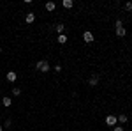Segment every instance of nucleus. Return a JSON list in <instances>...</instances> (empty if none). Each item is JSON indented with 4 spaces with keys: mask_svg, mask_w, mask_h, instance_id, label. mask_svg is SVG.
Returning a JSON list of instances; mask_svg holds the SVG:
<instances>
[{
    "mask_svg": "<svg viewBox=\"0 0 132 131\" xmlns=\"http://www.w3.org/2000/svg\"><path fill=\"white\" fill-rule=\"evenodd\" d=\"M37 69L42 71V73H48V71H50V62L48 60H39L37 62Z\"/></svg>",
    "mask_w": 132,
    "mask_h": 131,
    "instance_id": "nucleus-1",
    "label": "nucleus"
},
{
    "mask_svg": "<svg viewBox=\"0 0 132 131\" xmlns=\"http://www.w3.org/2000/svg\"><path fill=\"white\" fill-rule=\"evenodd\" d=\"M116 122H118L116 115H108V117H106V124H108V126H113V128H114Z\"/></svg>",
    "mask_w": 132,
    "mask_h": 131,
    "instance_id": "nucleus-2",
    "label": "nucleus"
},
{
    "mask_svg": "<svg viewBox=\"0 0 132 131\" xmlns=\"http://www.w3.org/2000/svg\"><path fill=\"white\" fill-rule=\"evenodd\" d=\"M16 78H18L16 71H9V73H7V80H9L11 83H14V81H16Z\"/></svg>",
    "mask_w": 132,
    "mask_h": 131,
    "instance_id": "nucleus-3",
    "label": "nucleus"
},
{
    "mask_svg": "<svg viewBox=\"0 0 132 131\" xmlns=\"http://www.w3.org/2000/svg\"><path fill=\"white\" fill-rule=\"evenodd\" d=\"M83 39L86 41V43H93V34L92 32H85L83 34Z\"/></svg>",
    "mask_w": 132,
    "mask_h": 131,
    "instance_id": "nucleus-4",
    "label": "nucleus"
},
{
    "mask_svg": "<svg viewBox=\"0 0 132 131\" xmlns=\"http://www.w3.org/2000/svg\"><path fill=\"white\" fill-rule=\"evenodd\" d=\"M25 21H27L28 25H30V23H34V21H35V14H34V12H28V14L25 16Z\"/></svg>",
    "mask_w": 132,
    "mask_h": 131,
    "instance_id": "nucleus-5",
    "label": "nucleus"
},
{
    "mask_svg": "<svg viewBox=\"0 0 132 131\" xmlns=\"http://www.w3.org/2000/svg\"><path fill=\"white\" fill-rule=\"evenodd\" d=\"M97 83H99V76H97V74H93V76H92L90 80H88V85H92V87H95Z\"/></svg>",
    "mask_w": 132,
    "mask_h": 131,
    "instance_id": "nucleus-6",
    "label": "nucleus"
},
{
    "mask_svg": "<svg viewBox=\"0 0 132 131\" xmlns=\"http://www.w3.org/2000/svg\"><path fill=\"white\" fill-rule=\"evenodd\" d=\"M56 9V4H55V2H46V11H55Z\"/></svg>",
    "mask_w": 132,
    "mask_h": 131,
    "instance_id": "nucleus-7",
    "label": "nucleus"
},
{
    "mask_svg": "<svg viewBox=\"0 0 132 131\" xmlns=\"http://www.w3.org/2000/svg\"><path fill=\"white\" fill-rule=\"evenodd\" d=\"M62 4H63V7H65V9H71L72 5H74V2H72V0H63Z\"/></svg>",
    "mask_w": 132,
    "mask_h": 131,
    "instance_id": "nucleus-8",
    "label": "nucleus"
},
{
    "mask_svg": "<svg viewBox=\"0 0 132 131\" xmlns=\"http://www.w3.org/2000/svg\"><path fill=\"white\" fill-rule=\"evenodd\" d=\"M2 103H4V106H11L12 105V99L11 98H2Z\"/></svg>",
    "mask_w": 132,
    "mask_h": 131,
    "instance_id": "nucleus-9",
    "label": "nucleus"
},
{
    "mask_svg": "<svg viewBox=\"0 0 132 131\" xmlns=\"http://www.w3.org/2000/svg\"><path fill=\"white\" fill-rule=\"evenodd\" d=\"M116 119H118V122H122V124H125V122H127V115H125V113H120V115H118Z\"/></svg>",
    "mask_w": 132,
    "mask_h": 131,
    "instance_id": "nucleus-10",
    "label": "nucleus"
},
{
    "mask_svg": "<svg viewBox=\"0 0 132 131\" xmlns=\"http://www.w3.org/2000/svg\"><path fill=\"white\" fill-rule=\"evenodd\" d=\"M58 43H60V44H65V43H67V36H63V34H60V36H58Z\"/></svg>",
    "mask_w": 132,
    "mask_h": 131,
    "instance_id": "nucleus-11",
    "label": "nucleus"
},
{
    "mask_svg": "<svg viewBox=\"0 0 132 131\" xmlns=\"http://www.w3.org/2000/svg\"><path fill=\"white\" fill-rule=\"evenodd\" d=\"M125 34H127V30H125V29H116V36H120V37H123V36H125Z\"/></svg>",
    "mask_w": 132,
    "mask_h": 131,
    "instance_id": "nucleus-12",
    "label": "nucleus"
},
{
    "mask_svg": "<svg viewBox=\"0 0 132 131\" xmlns=\"http://www.w3.org/2000/svg\"><path fill=\"white\" fill-rule=\"evenodd\" d=\"M55 29H56V32H58V36H60L62 32H63V29H65V27H63V23H58V25H56Z\"/></svg>",
    "mask_w": 132,
    "mask_h": 131,
    "instance_id": "nucleus-13",
    "label": "nucleus"
},
{
    "mask_svg": "<svg viewBox=\"0 0 132 131\" xmlns=\"http://www.w3.org/2000/svg\"><path fill=\"white\" fill-rule=\"evenodd\" d=\"M20 94H21V91L18 87H12V96H20Z\"/></svg>",
    "mask_w": 132,
    "mask_h": 131,
    "instance_id": "nucleus-14",
    "label": "nucleus"
},
{
    "mask_svg": "<svg viewBox=\"0 0 132 131\" xmlns=\"http://www.w3.org/2000/svg\"><path fill=\"white\" fill-rule=\"evenodd\" d=\"M123 7H125V11H132V2H127Z\"/></svg>",
    "mask_w": 132,
    "mask_h": 131,
    "instance_id": "nucleus-15",
    "label": "nucleus"
},
{
    "mask_svg": "<svg viewBox=\"0 0 132 131\" xmlns=\"http://www.w3.org/2000/svg\"><path fill=\"white\" fill-rule=\"evenodd\" d=\"M114 27H116V29H122V27H123L122 20H116V23H114Z\"/></svg>",
    "mask_w": 132,
    "mask_h": 131,
    "instance_id": "nucleus-16",
    "label": "nucleus"
},
{
    "mask_svg": "<svg viewBox=\"0 0 132 131\" xmlns=\"http://www.w3.org/2000/svg\"><path fill=\"white\" fill-rule=\"evenodd\" d=\"M55 71H56V73H60V71H62V66H60V64H56V66H55Z\"/></svg>",
    "mask_w": 132,
    "mask_h": 131,
    "instance_id": "nucleus-17",
    "label": "nucleus"
},
{
    "mask_svg": "<svg viewBox=\"0 0 132 131\" xmlns=\"http://www.w3.org/2000/svg\"><path fill=\"white\" fill-rule=\"evenodd\" d=\"M113 131H123V128H120V126H114V128H113Z\"/></svg>",
    "mask_w": 132,
    "mask_h": 131,
    "instance_id": "nucleus-18",
    "label": "nucleus"
},
{
    "mask_svg": "<svg viewBox=\"0 0 132 131\" xmlns=\"http://www.w3.org/2000/svg\"><path fill=\"white\" fill-rule=\"evenodd\" d=\"M2 129H4V128H2V126H0V131H2Z\"/></svg>",
    "mask_w": 132,
    "mask_h": 131,
    "instance_id": "nucleus-19",
    "label": "nucleus"
},
{
    "mask_svg": "<svg viewBox=\"0 0 132 131\" xmlns=\"http://www.w3.org/2000/svg\"><path fill=\"white\" fill-rule=\"evenodd\" d=\"M0 53H2V48H0Z\"/></svg>",
    "mask_w": 132,
    "mask_h": 131,
    "instance_id": "nucleus-20",
    "label": "nucleus"
}]
</instances>
